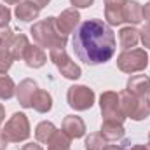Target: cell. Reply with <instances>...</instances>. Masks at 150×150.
<instances>
[{
    "instance_id": "27",
    "label": "cell",
    "mask_w": 150,
    "mask_h": 150,
    "mask_svg": "<svg viewBox=\"0 0 150 150\" xmlns=\"http://www.w3.org/2000/svg\"><path fill=\"white\" fill-rule=\"evenodd\" d=\"M11 21V11L7 9V5H2L0 4V28L7 26Z\"/></svg>"
},
{
    "instance_id": "20",
    "label": "cell",
    "mask_w": 150,
    "mask_h": 150,
    "mask_svg": "<svg viewBox=\"0 0 150 150\" xmlns=\"http://www.w3.org/2000/svg\"><path fill=\"white\" fill-rule=\"evenodd\" d=\"M32 108L37 110L38 113H47L52 108V98L47 91L44 89H37L33 98H32Z\"/></svg>"
},
{
    "instance_id": "16",
    "label": "cell",
    "mask_w": 150,
    "mask_h": 150,
    "mask_svg": "<svg viewBox=\"0 0 150 150\" xmlns=\"http://www.w3.org/2000/svg\"><path fill=\"white\" fill-rule=\"evenodd\" d=\"M23 59L26 61V65L30 68H40V67L45 65L47 54L44 52V49L40 45H32L30 44L28 49H26V52H25V56H23Z\"/></svg>"
},
{
    "instance_id": "34",
    "label": "cell",
    "mask_w": 150,
    "mask_h": 150,
    "mask_svg": "<svg viewBox=\"0 0 150 150\" xmlns=\"http://www.w3.org/2000/svg\"><path fill=\"white\" fill-rule=\"evenodd\" d=\"M103 150H126L122 145H105Z\"/></svg>"
},
{
    "instance_id": "18",
    "label": "cell",
    "mask_w": 150,
    "mask_h": 150,
    "mask_svg": "<svg viewBox=\"0 0 150 150\" xmlns=\"http://www.w3.org/2000/svg\"><path fill=\"white\" fill-rule=\"evenodd\" d=\"M140 42V30L133 28V26H126L119 32V44L124 51H129L133 47H136Z\"/></svg>"
},
{
    "instance_id": "33",
    "label": "cell",
    "mask_w": 150,
    "mask_h": 150,
    "mask_svg": "<svg viewBox=\"0 0 150 150\" xmlns=\"http://www.w3.org/2000/svg\"><path fill=\"white\" fill-rule=\"evenodd\" d=\"M30 2H33L35 5H38V7L42 9V7H45V5H47V4H49L51 0H30Z\"/></svg>"
},
{
    "instance_id": "12",
    "label": "cell",
    "mask_w": 150,
    "mask_h": 150,
    "mask_svg": "<svg viewBox=\"0 0 150 150\" xmlns=\"http://www.w3.org/2000/svg\"><path fill=\"white\" fill-rule=\"evenodd\" d=\"M126 91L136 98H147L150 93V77L149 75H133L127 80Z\"/></svg>"
},
{
    "instance_id": "17",
    "label": "cell",
    "mask_w": 150,
    "mask_h": 150,
    "mask_svg": "<svg viewBox=\"0 0 150 150\" xmlns=\"http://www.w3.org/2000/svg\"><path fill=\"white\" fill-rule=\"evenodd\" d=\"M100 133H101V136H103L107 142H119V140H122V138H124L126 129H124V126H122V124H119V122L103 120Z\"/></svg>"
},
{
    "instance_id": "6",
    "label": "cell",
    "mask_w": 150,
    "mask_h": 150,
    "mask_svg": "<svg viewBox=\"0 0 150 150\" xmlns=\"http://www.w3.org/2000/svg\"><path fill=\"white\" fill-rule=\"evenodd\" d=\"M100 108H101V115L103 120H110V122H119L122 124L126 120V115L120 108V100L119 94L113 91H105L100 96Z\"/></svg>"
},
{
    "instance_id": "36",
    "label": "cell",
    "mask_w": 150,
    "mask_h": 150,
    "mask_svg": "<svg viewBox=\"0 0 150 150\" xmlns=\"http://www.w3.org/2000/svg\"><path fill=\"white\" fill-rule=\"evenodd\" d=\"M5 4H9V5H12V4H19L21 0H4Z\"/></svg>"
},
{
    "instance_id": "2",
    "label": "cell",
    "mask_w": 150,
    "mask_h": 150,
    "mask_svg": "<svg viewBox=\"0 0 150 150\" xmlns=\"http://www.w3.org/2000/svg\"><path fill=\"white\" fill-rule=\"evenodd\" d=\"M30 33H32L33 40L37 42V45L47 47L49 51L51 49H63L68 42V37L59 32L56 18H52V16H49L42 21H37L30 28Z\"/></svg>"
},
{
    "instance_id": "21",
    "label": "cell",
    "mask_w": 150,
    "mask_h": 150,
    "mask_svg": "<svg viewBox=\"0 0 150 150\" xmlns=\"http://www.w3.org/2000/svg\"><path fill=\"white\" fill-rule=\"evenodd\" d=\"M56 131L58 129H56V126L52 122L42 120L37 127H35V138H37V142H40V143H49Z\"/></svg>"
},
{
    "instance_id": "8",
    "label": "cell",
    "mask_w": 150,
    "mask_h": 150,
    "mask_svg": "<svg viewBox=\"0 0 150 150\" xmlns=\"http://www.w3.org/2000/svg\"><path fill=\"white\" fill-rule=\"evenodd\" d=\"M94 91L89 89L87 86H72L68 87L67 93V101L74 110H89L94 105Z\"/></svg>"
},
{
    "instance_id": "38",
    "label": "cell",
    "mask_w": 150,
    "mask_h": 150,
    "mask_svg": "<svg viewBox=\"0 0 150 150\" xmlns=\"http://www.w3.org/2000/svg\"><path fill=\"white\" fill-rule=\"evenodd\" d=\"M147 150H150V143H149V145H147Z\"/></svg>"
},
{
    "instance_id": "22",
    "label": "cell",
    "mask_w": 150,
    "mask_h": 150,
    "mask_svg": "<svg viewBox=\"0 0 150 150\" xmlns=\"http://www.w3.org/2000/svg\"><path fill=\"white\" fill-rule=\"evenodd\" d=\"M47 145H49L47 150H70L72 138H70L65 131H56L54 136L51 138V142H49Z\"/></svg>"
},
{
    "instance_id": "13",
    "label": "cell",
    "mask_w": 150,
    "mask_h": 150,
    "mask_svg": "<svg viewBox=\"0 0 150 150\" xmlns=\"http://www.w3.org/2000/svg\"><path fill=\"white\" fill-rule=\"evenodd\" d=\"M61 129H63L72 140L82 138V136L86 134V122H84L79 115H67V117L63 119Z\"/></svg>"
},
{
    "instance_id": "30",
    "label": "cell",
    "mask_w": 150,
    "mask_h": 150,
    "mask_svg": "<svg viewBox=\"0 0 150 150\" xmlns=\"http://www.w3.org/2000/svg\"><path fill=\"white\" fill-rule=\"evenodd\" d=\"M70 2L77 9H86V7H91L94 4V0H70Z\"/></svg>"
},
{
    "instance_id": "26",
    "label": "cell",
    "mask_w": 150,
    "mask_h": 150,
    "mask_svg": "<svg viewBox=\"0 0 150 150\" xmlns=\"http://www.w3.org/2000/svg\"><path fill=\"white\" fill-rule=\"evenodd\" d=\"M12 37H14V32H12L9 26L0 28V47H5V49H7V45H9V42H11Z\"/></svg>"
},
{
    "instance_id": "35",
    "label": "cell",
    "mask_w": 150,
    "mask_h": 150,
    "mask_svg": "<svg viewBox=\"0 0 150 150\" xmlns=\"http://www.w3.org/2000/svg\"><path fill=\"white\" fill-rule=\"evenodd\" d=\"M129 150H147V145H134L133 149H129Z\"/></svg>"
},
{
    "instance_id": "14",
    "label": "cell",
    "mask_w": 150,
    "mask_h": 150,
    "mask_svg": "<svg viewBox=\"0 0 150 150\" xmlns=\"http://www.w3.org/2000/svg\"><path fill=\"white\" fill-rule=\"evenodd\" d=\"M14 14H16V18H18L19 21H23V23H30V21H33V19H37L38 18V14H40V7L35 5L33 2H30V0H25V2H19V4L16 5Z\"/></svg>"
},
{
    "instance_id": "1",
    "label": "cell",
    "mask_w": 150,
    "mask_h": 150,
    "mask_svg": "<svg viewBox=\"0 0 150 150\" xmlns=\"http://www.w3.org/2000/svg\"><path fill=\"white\" fill-rule=\"evenodd\" d=\"M75 56L86 65H101L115 54V35L110 25L101 19H87L80 23L74 33Z\"/></svg>"
},
{
    "instance_id": "23",
    "label": "cell",
    "mask_w": 150,
    "mask_h": 150,
    "mask_svg": "<svg viewBox=\"0 0 150 150\" xmlns=\"http://www.w3.org/2000/svg\"><path fill=\"white\" fill-rule=\"evenodd\" d=\"M16 94V84L7 74H0V100H11Z\"/></svg>"
},
{
    "instance_id": "3",
    "label": "cell",
    "mask_w": 150,
    "mask_h": 150,
    "mask_svg": "<svg viewBox=\"0 0 150 150\" xmlns=\"http://www.w3.org/2000/svg\"><path fill=\"white\" fill-rule=\"evenodd\" d=\"M2 136L7 140V143H19V142L28 140L30 136L28 117L21 112H16L2 127Z\"/></svg>"
},
{
    "instance_id": "37",
    "label": "cell",
    "mask_w": 150,
    "mask_h": 150,
    "mask_svg": "<svg viewBox=\"0 0 150 150\" xmlns=\"http://www.w3.org/2000/svg\"><path fill=\"white\" fill-rule=\"evenodd\" d=\"M147 103L150 105V93H149V96H147Z\"/></svg>"
},
{
    "instance_id": "32",
    "label": "cell",
    "mask_w": 150,
    "mask_h": 150,
    "mask_svg": "<svg viewBox=\"0 0 150 150\" xmlns=\"http://www.w3.org/2000/svg\"><path fill=\"white\" fill-rule=\"evenodd\" d=\"M19 150H44L38 143H26V145H23Z\"/></svg>"
},
{
    "instance_id": "19",
    "label": "cell",
    "mask_w": 150,
    "mask_h": 150,
    "mask_svg": "<svg viewBox=\"0 0 150 150\" xmlns=\"http://www.w3.org/2000/svg\"><path fill=\"white\" fill-rule=\"evenodd\" d=\"M124 21L129 25H138L143 21V7L136 0H127L124 5Z\"/></svg>"
},
{
    "instance_id": "11",
    "label": "cell",
    "mask_w": 150,
    "mask_h": 150,
    "mask_svg": "<svg viewBox=\"0 0 150 150\" xmlns=\"http://www.w3.org/2000/svg\"><path fill=\"white\" fill-rule=\"evenodd\" d=\"M37 89L38 86L33 79H25L19 82V86L16 87V98L23 108H32V98Z\"/></svg>"
},
{
    "instance_id": "9",
    "label": "cell",
    "mask_w": 150,
    "mask_h": 150,
    "mask_svg": "<svg viewBox=\"0 0 150 150\" xmlns=\"http://www.w3.org/2000/svg\"><path fill=\"white\" fill-rule=\"evenodd\" d=\"M56 23H58V28L63 35H70V33H75V30L80 26V14L79 11L72 7V9H67L63 11L58 18H56Z\"/></svg>"
},
{
    "instance_id": "29",
    "label": "cell",
    "mask_w": 150,
    "mask_h": 150,
    "mask_svg": "<svg viewBox=\"0 0 150 150\" xmlns=\"http://www.w3.org/2000/svg\"><path fill=\"white\" fill-rule=\"evenodd\" d=\"M4 120H5V108L4 105H0V126ZM5 147H7V140L2 136V127H0V150H5Z\"/></svg>"
},
{
    "instance_id": "31",
    "label": "cell",
    "mask_w": 150,
    "mask_h": 150,
    "mask_svg": "<svg viewBox=\"0 0 150 150\" xmlns=\"http://www.w3.org/2000/svg\"><path fill=\"white\" fill-rule=\"evenodd\" d=\"M143 19L147 21V25H150V2H147L143 7Z\"/></svg>"
},
{
    "instance_id": "4",
    "label": "cell",
    "mask_w": 150,
    "mask_h": 150,
    "mask_svg": "<svg viewBox=\"0 0 150 150\" xmlns=\"http://www.w3.org/2000/svg\"><path fill=\"white\" fill-rule=\"evenodd\" d=\"M149 65V54L145 49H129L117 56V68L124 74L143 72Z\"/></svg>"
},
{
    "instance_id": "25",
    "label": "cell",
    "mask_w": 150,
    "mask_h": 150,
    "mask_svg": "<svg viewBox=\"0 0 150 150\" xmlns=\"http://www.w3.org/2000/svg\"><path fill=\"white\" fill-rule=\"evenodd\" d=\"M12 56L9 54V51L5 47H0V74H5L11 67H12Z\"/></svg>"
},
{
    "instance_id": "5",
    "label": "cell",
    "mask_w": 150,
    "mask_h": 150,
    "mask_svg": "<svg viewBox=\"0 0 150 150\" xmlns=\"http://www.w3.org/2000/svg\"><path fill=\"white\" fill-rule=\"evenodd\" d=\"M120 108L126 117L133 120H143L150 115V105L147 103V98H136L127 91L119 93Z\"/></svg>"
},
{
    "instance_id": "39",
    "label": "cell",
    "mask_w": 150,
    "mask_h": 150,
    "mask_svg": "<svg viewBox=\"0 0 150 150\" xmlns=\"http://www.w3.org/2000/svg\"><path fill=\"white\" fill-rule=\"evenodd\" d=\"M149 143H150V133H149Z\"/></svg>"
},
{
    "instance_id": "10",
    "label": "cell",
    "mask_w": 150,
    "mask_h": 150,
    "mask_svg": "<svg viewBox=\"0 0 150 150\" xmlns=\"http://www.w3.org/2000/svg\"><path fill=\"white\" fill-rule=\"evenodd\" d=\"M127 0H105V19L108 25L119 26L124 23V5Z\"/></svg>"
},
{
    "instance_id": "24",
    "label": "cell",
    "mask_w": 150,
    "mask_h": 150,
    "mask_svg": "<svg viewBox=\"0 0 150 150\" xmlns=\"http://www.w3.org/2000/svg\"><path fill=\"white\" fill-rule=\"evenodd\" d=\"M108 142L101 136V133H91L86 138V150H103Z\"/></svg>"
},
{
    "instance_id": "7",
    "label": "cell",
    "mask_w": 150,
    "mask_h": 150,
    "mask_svg": "<svg viewBox=\"0 0 150 150\" xmlns=\"http://www.w3.org/2000/svg\"><path fill=\"white\" fill-rule=\"evenodd\" d=\"M49 58H51V61L56 65V68L61 72V75H63L65 79L77 80V79L82 75L80 67L70 59V56H68V52L65 51V47H63V49H51V51H49Z\"/></svg>"
},
{
    "instance_id": "15",
    "label": "cell",
    "mask_w": 150,
    "mask_h": 150,
    "mask_svg": "<svg viewBox=\"0 0 150 150\" xmlns=\"http://www.w3.org/2000/svg\"><path fill=\"white\" fill-rule=\"evenodd\" d=\"M30 42H28V37L23 35V33H14V37L11 38L9 45H7V51L9 54L12 56V59H23L26 49H28Z\"/></svg>"
},
{
    "instance_id": "28",
    "label": "cell",
    "mask_w": 150,
    "mask_h": 150,
    "mask_svg": "<svg viewBox=\"0 0 150 150\" xmlns=\"http://www.w3.org/2000/svg\"><path fill=\"white\" fill-rule=\"evenodd\" d=\"M140 40L145 47H150V25H145L140 30Z\"/></svg>"
}]
</instances>
